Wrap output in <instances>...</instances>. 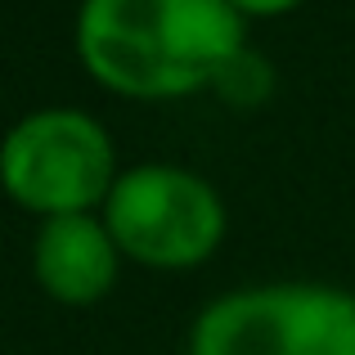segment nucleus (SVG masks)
Instances as JSON below:
<instances>
[{
    "label": "nucleus",
    "instance_id": "obj_1",
    "mask_svg": "<svg viewBox=\"0 0 355 355\" xmlns=\"http://www.w3.org/2000/svg\"><path fill=\"white\" fill-rule=\"evenodd\" d=\"M248 50L230 0H81L77 54L99 86L171 99L216 86Z\"/></svg>",
    "mask_w": 355,
    "mask_h": 355
},
{
    "label": "nucleus",
    "instance_id": "obj_2",
    "mask_svg": "<svg viewBox=\"0 0 355 355\" xmlns=\"http://www.w3.org/2000/svg\"><path fill=\"white\" fill-rule=\"evenodd\" d=\"M189 355H355V297L324 284H266L211 302Z\"/></svg>",
    "mask_w": 355,
    "mask_h": 355
},
{
    "label": "nucleus",
    "instance_id": "obj_3",
    "mask_svg": "<svg viewBox=\"0 0 355 355\" xmlns=\"http://www.w3.org/2000/svg\"><path fill=\"white\" fill-rule=\"evenodd\" d=\"M0 184L27 211L77 216L117 184L113 139L90 113L41 108L27 113L0 144Z\"/></svg>",
    "mask_w": 355,
    "mask_h": 355
},
{
    "label": "nucleus",
    "instance_id": "obj_4",
    "mask_svg": "<svg viewBox=\"0 0 355 355\" xmlns=\"http://www.w3.org/2000/svg\"><path fill=\"white\" fill-rule=\"evenodd\" d=\"M104 225L117 252L157 270L198 266L225 234V207L202 175L184 166H135L104 198Z\"/></svg>",
    "mask_w": 355,
    "mask_h": 355
},
{
    "label": "nucleus",
    "instance_id": "obj_5",
    "mask_svg": "<svg viewBox=\"0 0 355 355\" xmlns=\"http://www.w3.org/2000/svg\"><path fill=\"white\" fill-rule=\"evenodd\" d=\"M32 266L41 288L54 302L90 306L113 288L117 279V243L108 225L90 211L77 216H50L36 234Z\"/></svg>",
    "mask_w": 355,
    "mask_h": 355
},
{
    "label": "nucleus",
    "instance_id": "obj_6",
    "mask_svg": "<svg viewBox=\"0 0 355 355\" xmlns=\"http://www.w3.org/2000/svg\"><path fill=\"white\" fill-rule=\"evenodd\" d=\"M230 5L239 9L243 18H266V14H284V9H293V5H302V0H230Z\"/></svg>",
    "mask_w": 355,
    "mask_h": 355
}]
</instances>
